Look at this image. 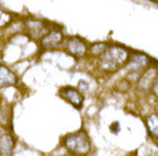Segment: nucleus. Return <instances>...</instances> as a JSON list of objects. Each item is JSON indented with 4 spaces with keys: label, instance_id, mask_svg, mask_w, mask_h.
Instances as JSON below:
<instances>
[{
    "label": "nucleus",
    "instance_id": "14",
    "mask_svg": "<svg viewBox=\"0 0 158 156\" xmlns=\"http://www.w3.org/2000/svg\"><path fill=\"white\" fill-rule=\"evenodd\" d=\"M119 128H120V125H119L118 122H114V123L110 125V129L114 133H118L119 131H120V129H119Z\"/></svg>",
    "mask_w": 158,
    "mask_h": 156
},
{
    "label": "nucleus",
    "instance_id": "13",
    "mask_svg": "<svg viewBox=\"0 0 158 156\" xmlns=\"http://www.w3.org/2000/svg\"><path fill=\"white\" fill-rule=\"evenodd\" d=\"M10 22H12V16L4 10H0V29L7 26Z\"/></svg>",
    "mask_w": 158,
    "mask_h": 156
},
{
    "label": "nucleus",
    "instance_id": "2",
    "mask_svg": "<svg viewBox=\"0 0 158 156\" xmlns=\"http://www.w3.org/2000/svg\"><path fill=\"white\" fill-rule=\"evenodd\" d=\"M63 144L69 152L76 155H86L91 150V141L84 130L68 135L64 138Z\"/></svg>",
    "mask_w": 158,
    "mask_h": 156
},
{
    "label": "nucleus",
    "instance_id": "7",
    "mask_svg": "<svg viewBox=\"0 0 158 156\" xmlns=\"http://www.w3.org/2000/svg\"><path fill=\"white\" fill-rule=\"evenodd\" d=\"M17 78L8 67L0 65V87H10L16 84Z\"/></svg>",
    "mask_w": 158,
    "mask_h": 156
},
{
    "label": "nucleus",
    "instance_id": "15",
    "mask_svg": "<svg viewBox=\"0 0 158 156\" xmlns=\"http://www.w3.org/2000/svg\"><path fill=\"white\" fill-rule=\"evenodd\" d=\"M158 82H157V78L155 79V81L152 82V90H151V91H152V94L155 95V97H157L158 96Z\"/></svg>",
    "mask_w": 158,
    "mask_h": 156
},
{
    "label": "nucleus",
    "instance_id": "6",
    "mask_svg": "<svg viewBox=\"0 0 158 156\" xmlns=\"http://www.w3.org/2000/svg\"><path fill=\"white\" fill-rule=\"evenodd\" d=\"M25 25H27V29H28L30 37L33 38V39L41 38L45 34V32H46L45 24L43 22H39V21H27Z\"/></svg>",
    "mask_w": 158,
    "mask_h": 156
},
{
    "label": "nucleus",
    "instance_id": "8",
    "mask_svg": "<svg viewBox=\"0 0 158 156\" xmlns=\"http://www.w3.org/2000/svg\"><path fill=\"white\" fill-rule=\"evenodd\" d=\"M15 140L10 135H5L0 138V156H12Z\"/></svg>",
    "mask_w": 158,
    "mask_h": 156
},
{
    "label": "nucleus",
    "instance_id": "3",
    "mask_svg": "<svg viewBox=\"0 0 158 156\" xmlns=\"http://www.w3.org/2000/svg\"><path fill=\"white\" fill-rule=\"evenodd\" d=\"M67 50L72 56H75L77 58H81V57H84L86 55L87 46L83 40L75 37V38H70V39L68 40Z\"/></svg>",
    "mask_w": 158,
    "mask_h": 156
},
{
    "label": "nucleus",
    "instance_id": "1",
    "mask_svg": "<svg viewBox=\"0 0 158 156\" xmlns=\"http://www.w3.org/2000/svg\"><path fill=\"white\" fill-rule=\"evenodd\" d=\"M128 53L123 47H108V49L100 56V65L104 71L116 72L126 64Z\"/></svg>",
    "mask_w": 158,
    "mask_h": 156
},
{
    "label": "nucleus",
    "instance_id": "12",
    "mask_svg": "<svg viewBox=\"0 0 158 156\" xmlns=\"http://www.w3.org/2000/svg\"><path fill=\"white\" fill-rule=\"evenodd\" d=\"M108 49V45L107 43H96L94 46H92L91 48V54L94 55V56H101V55L104 53V51Z\"/></svg>",
    "mask_w": 158,
    "mask_h": 156
},
{
    "label": "nucleus",
    "instance_id": "4",
    "mask_svg": "<svg viewBox=\"0 0 158 156\" xmlns=\"http://www.w3.org/2000/svg\"><path fill=\"white\" fill-rule=\"evenodd\" d=\"M60 95L68 103H70L71 105L75 106L76 108H80L83 106V100H84L83 95L80 94L78 90L73 89L71 87H65L63 89H61Z\"/></svg>",
    "mask_w": 158,
    "mask_h": 156
},
{
    "label": "nucleus",
    "instance_id": "5",
    "mask_svg": "<svg viewBox=\"0 0 158 156\" xmlns=\"http://www.w3.org/2000/svg\"><path fill=\"white\" fill-rule=\"evenodd\" d=\"M63 40V34L60 31H51L47 35L43 37L41 40V46L45 49H52V48L57 47Z\"/></svg>",
    "mask_w": 158,
    "mask_h": 156
},
{
    "label": "nucleus",
    "instance_id": "11",
    "mask_svg": "<svg viewBox=\"0 0 158 156\" xmlns=\"http://www.w3.org/2000/svg\"><path fill=\"white\" fill-rule=\"evenodd\" d=\"M10 121V111L5 108H0V125L1 127H7Z\"/></svg>",
    "mask_w": 158,
    "mask_h": 156
},
{
    "label": "nucleus",
    "instance_id": "10",
    "mask_svg": "<svg viewBox=\"0 0 158 156\" xmlns=\"http://www.w3.org/2000/svg\"><path fill=\"white\" fill-rule=\"evenodd\" d=\"M156 78H157V75H156V70L151 68V70L147 71L146 73L142 75V78L140 79V81H139V88H141V89H147V87L149 86V84H148L149 80L154 81Z\"/></svg>",
    "mask_w": 158,
    "mask_h": 156
},
{
    "label": "nucleus",
    "instance_id": "9",
    "mask_svg": "<svg viewBox=\"0 0 158 156\" xmlns=\"http://www.w3.org/2000/svg\"><path fill=\"white\" fill-rule=\"evenodd\" d=\"M146 124L150 136L154 139H157L158 137V116L157 114H152L146 119Z\"/></svg>",
    "mask_w": 158,
    "mask_h": 156
}]
</instances>
